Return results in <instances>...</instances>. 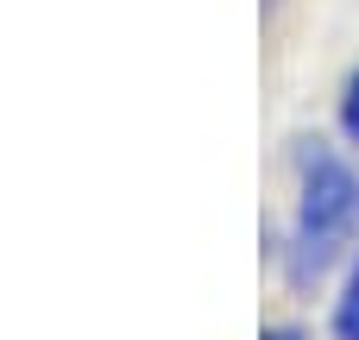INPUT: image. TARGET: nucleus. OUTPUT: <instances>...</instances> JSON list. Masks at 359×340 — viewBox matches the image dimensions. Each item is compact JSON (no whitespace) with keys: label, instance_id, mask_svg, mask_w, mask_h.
<instances>
[{"label":"nucleus","instance_id":"1","mask_svg":"<svg viewBox=\"0 0 359 340\" xmlns=\"http://www.w3.org/2000/svg\"><path fill=\"white\" fill-rule=\"evenodd\" d=\"M359 233V170L328 151L322 139H303L297 151V215H290V246L284 271L297 290L322 284V271L341 259V246Z\"/></svg>","mask_w":359,"mask_h":340},{"label":"nucleus","instance_id":"4","mask_svg":"<svg viewBox=\"0 0 359 340\" xmlns=\"http://www.w3.org/2000/svg\"><path fill=\"white\" fill-rule=\"evenodd\" d=\"M259 340H309V334H297V328H265Z\"/></svg>","mask_w":359,"mask_h":340},{"label":"nucleus","instance_id":"2","mask_svg":"<svg viewBox=\"0 0 359 340\" xmlns=\"http://www.w3.org/2000/svg\"><path fill=\"white\" fill-rule=\"evenodd\" d=\"M334 340H359V259L341 284V297H334Z\"/></svg>","mask_w":359,"mask_h":340},{"label":"nucleus","instance_id":"3","mask_svg":"<svg viewBox=\"0 0 359 340\" xmlns=\"http://www.w3.org/2000/svg\"><path fill=\"white\" fill-rule=\"evenodd\" d=\"M341 132H347V145H359V69L341 88Z\"/></svg>","mask_w":359,"mask_h":340}]
</instances>
